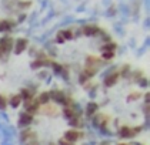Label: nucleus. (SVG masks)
I'll return each instance as SVG.
<instances>
[{"label": "nucleus", "mask_w": 150, "mask_h": 145, "mask_svg": "<svg viewBox=\"0 0 150 145\" xmlns=\"http://www.w3.org/2000/svg\"><path fill=\"white\" fill-rule=\"evenodd\" d=\"M33 94H35V90L33 88H23L20 91V98L22 101H27V100H32V97H33Z\"/></svg>", "instance_id": "obj_10"}, {"label": "nucleus", "mask_w": 150, "mask_h": 145, "mask_svg": "<svg viewBox=\"0 0 150 145\" xmlns=\"http://www.w3.org/2000/svg\"><path fill=\"white\" fill-rule=\"evenodd\" d=\"M6 105H7V100H6L3 95H0V108H1V110H4V108H6Z\"/></svg>", "instance_id": "obj_21"}, {"label": "nucleus", "mask_w": 150, "mask_h": 145, "mask_svg": "<svg viewBox=\"0 0 150 145\" xmlns=\"http://www.w3.org/2000/svg\"><path fill=\"white\" fill-rule=\"evenodd\" d=\"M32 123H33V115H30V114H27V112L20 114V117H19V125H20L22 128L29 127Z\"/></svg>", "instance_id": "obj_6"}, {"label": "nucleus", "mask_w": 150, "mask_h": 145, "mask_svg": "<svg viewBox=\"0 0 150 145\" xmlns=\"http://www.w3.org/2000/svg\"><path fill=\"white\" fill-rule=\"evenodd\" d=\"M102 60H104V61H109V60H112L113 58V56H115V53H112V51H102Z\"/></svg>", "instance_id": "obj_18"}, {"label": "nucleus", "mask_w": 150, "mask_h": 145, "mask_svg": "<svg viewBox=\"0 0 150 145\" xmlns=\"http://www.w3.org/2000/svg\"><path fill=\"white\" fill-rule=\"evenodd\" d=\"M130 73H132V68L129 67V66H123L122 67V71H120V74L119 76H122L123 78H127L130 76Z\"/></svg>", "instance_id": "obj_17"}, {"label": "nucleus", "mask_w": 150, "mask_h": 145, "mask_svg": "<svg viewBox=\"0 0 150 145\" xmlns=\"http://www.w3.org/2000/svg\"><path fill=\"white\" fill-rule=\"evenodd\" d=\"M139 97H140V95H139V92L137 91H134V92H130L127 98H129V100H137Z\"/></svg>", "instance_id": "obj_23"}, {"label": "nucleus", "mask_w": 150, "mask_h": 145, "mask_svg": "<svg viewBox=\"0 0 150 145\" xmlns=\"http://www.w3.org/2000/svg\"><path fill=\"white\" fill-rule=\"evenodd\" d=\"M50 92H47V91H43L40 95H39V98H37V102L40 104V105H47L49 102H50Z\"/></svg>", "instance_id": "obj_11"}, {"label": "nucleus", "mask_w": 150, "mask_h": 145, "mask_svg": "<svg viewBox=\"0 0 150 145\" xmlns=\"http://www.w3.org/2000/svg\"><path fill=\"white\" fill-rule=\"evenodd\" d=\"M69 124L71 125V127H74V128L80 127L81 123H80V118H79V115H74V117H71V118H69Z\"/></svg>", "instance_id": "obj_16"}, {"label": "nucleus", "mask_w": 150, "mask_h": 145, "mask_svg": "<svg viewBox=\"0 0 150 145\" xmlns=\"http://www.w3.org/2000/svg\"><path fill=\"white\" fill-rule=\"evenodd\" d=\"M57 145H71V144H70L69 141H66L64 138H60V139L57 141Z\"/></svg>", "instance_id": "obj_24"}, {"label": "nucleus", "mask_w": 150, "mask_h": 145, "mask_svg": "<svg viewBox=\"0 0 150 145\" xmlns=\"http://www.w3.org/2000/svg\"><path fill=\"white\" fill-rule=\"evenodd\" d=\"M137 84L140 85V87H147V78H146V77H142L137 81Z\"/></svg>", "instance_id": "obj_20"}, {"label": "nucleus", "mask_w": 150, "mask_h": 145, "mask_svg": "<svg viewBox=\"0 0 150 145\" xmlns=\"http://www.w3.org/2000/svg\"><path fill=\"white\" fill-rule=\"evenodd\" d=\"M117 80H119V73L117 71H112L109 76H106V78H104V87H107V88L113 87L117 83Z\"/></svg>", "instance_id": "obj_5"}, {"label": "nucleus", "mask_w": 150, "mask_h": 145, "mask_svg": "<svg viewBox=\"0 0 150 145\" xmlns=\"http://www.w3.org/2000/svg\"><path fill=\"white\" fill-rule=\"evenodd\" d=\"M23 104H24V108H26V112H27V114H30V115L36 114V112L40 110V104L37 102V100L36 101L27 100V101H24Z\"/></svg>", "instance_id": "obj_4"}, {"label": "nucleus", "mask_w": 150, "mask_h": 145, "mask_svg": "<svg viewBox=\"0 0 150 145\" xmlns=\"http://www.w3.org/2000/svg\"><path fill=\"white\" fill-rule=\"evenodd\" d=\"M97 110H99V105H97L96 102H89L87 107H86V112H87V115H90V117H93V115L97 112Z\"/></svg>", "instance_id": "obj_13"}, {"label": "nucleus", "mask_w": 150, "mask_h": 145, "mask_svg": "<svg viewBox=\"0 0 150 145\" xmlns=\"http://www.w3.org/2000/svg\"><path fill=\"white\" fill-rule=\"evenodd\" d=\"M33 139H36V137L32 131L24 130L23 132H22V141H24V142H30V141H33Z\"/></svg>", "instance_id": "obj_14"}, {"label": "nucleus", "mask_w": 150, "mask_h": 145, "mask_svg": "<svg viewBox=\"0 0 150 145\" xmlns=\"http://www.w3.org/2000/svg\"><path fill=\"white\" fill-rule=\"evenodd\" d=\"M52 145H54V144H52Z\"/></svg>", "instance_id": "obj_26"}, {"label": "nucleus", "mask_w": 150, "mask_h": 145, "mask_svg": "<svg viewBox=\"0 0 150 145\" xmlns=\"http://www.w3.org/2000/svg\"><path fill=\"white\" fill-rule=\"evenodd\" d=\"M119 145H126V144H119Z\"/></svg>", "instance_id": "obj_25"}, {"label": "nucleus", "mask_w": 150, "mask_h": 145, "mask_svg": "<svg viewBox=\"0 0 150 145\" xmlns=\"http://www.w3.org/2000/svg\"><path fill=\"white\" fill-rule=\"evenodd\" d=\"M33 6V0H0V26L9 24L14 27L26 19Z\"/></svg>", "instance_id": "obj_1"}, {"label": "nucleus", "mask_w": 150, "mask_h": 145, "mask_svg": "<svg viewBox=\"0 0 150 145\" xmlns=\"http://www.w3.org/2000/svg\"><path fill=\"white\" fill-rule=\"evenodd\" d=\"M13 43H14V40L12 37H3L0 40V58H3V60L7 58V56L13 50Z\"/></svg>", "instance_id": "obj_2"}, {"label": "nucleus", "mask_w": 150, "mask_h": 145, "mask_svg": "<svg viewBox=\"0 0 150 145\" xmlns=\"http://www.w3.org/2000/svg\"><path fill=\"white\" fill-rule=\"evenodd\" d=\"M27 47H29V41L26 39H17L13 43V51L14 54H22L27 50Z\"/></svg>", "instance_id": "obj_3"}, {"label": "nucleus", "mask_w": 150, "mask_h": 145, "mask_svg": "<svg viewBox=\"0 0 150 145\" xmlns=\"http://www.w3.org/2000/svg\"><path fill=\"white\" fill-rule=\"evenodd\" d=\"M119 135H120L122 138H132V137H134V135H133V131H132V128H130V127H127V125L120 127V130H119Z\"/></svg>", "instance_id": "obj_9"}, {"label": "nucleus", "mask_w": 150, "mask_h": 145, "mask_svg": "<svg viewBox=\"0 0 150 145\" xmlns=\"http://www.w3.org/2000/svg\"><path fill=\"white\" fill-rule=\"evenodd\" d=\"M142 77H143V76H142V73L137 71V70H136V71H133V74H132V78H133V81H134V83H137Z\"/></svg>", "instance_id": "obj_19"}, {"label": "nucleus", "mask_w": 150, "mask_h": 145, "mask_svg": "<svg viewBox=\"0 0 150 145\" xmlns=\"http://www.w3.org/2000/svg\"><path fill=\"white\" fill-rule=\"evenodd\" d=\"M80 135H81L80 132H77V131H74V130H70V131H67V132L64 134L63 138H64L66 141H69L70 144H73V142H76V141L80 138Z\"/></svg>", "instance_id": "obj_8"}, {"label": "nucleus", "mask_w": 150, "mask_h": 145, "mask_svg": "<svg viewBox=\"0 0 150 145\" xmlns=\"http://www.w3.org/2000/svg\"><path fill=\"white\" fill-rule=\"evenodd\" d=\"M50 100H53L54 102H57V104H63L64 100H66V95H64L62 91L54 90V91H52V92H50Z\"/></svg>", "instance_id": "obj_7"}, {"label": "nucleus", "mask_w": 150, "mask_h": 145, "mask_svg": "<svg viewBox=\"0 0 150 145\" xmlns=\"http://www.w3.org/2000/svg\"><path fill=\"white\" fill-rule=\"evenodd\" d=\"M50 66L53 67V70H54L57 74L63 76L64 78L67 77V68L66 67H63V66H60V64H56V63H53V61H52V64H50Z\"/></svg>", "instance_id": "obj_12"}, {"label": "nucleus", "mask_w": 150, "mask_h": 145, "mask_svg": "<svg viewBox=\"0 0 150 145\" xmlns=\"http://www.w3.org/2000/svg\"><path fill=\"white\" fill-rule=\"evenodd\" d=\"M9 104L12 105L13 108L19 107V105L22 104V98H20V95H19V94H17V95H12V97L9 98Z\"/></svg>", "instance_id": "obj_15"}, {"label": "nucleus", "mask_w": 150, "mask_h": 145, "mask_svg": "<svg viewBox=\"0 0 150 145\" xmlns=\"http://www.w3.org/2000/svg\"><path fill=\"white\" fill-rule=\"evenodd\" d=\"M87 81H89V78H87L84 74H83V73H81L80 76H79V83H80V84H86Z\"/></svg>", "instance_id": "obj_22"}]
</instances>
